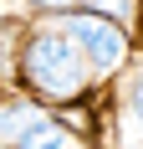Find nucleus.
I'll use <instances>...</instances> for the list:
<instances>
[{"label":"nucleus","mask_w":143,"mask_h":149,"mask_svg":"<svg viewBox=\"0 0 143 149\" xmlns=\"http://www.w3.org/2000/svg\"><path fill=\"white\" fill-rule=\"evenodd\" d=\"M15 149H82V144L67 134V123H61V118H41L26 139H21V144H15Z\"/></svg>","instance_id":"20e7f679"},{"label":"nucleus","mask_w":143,"mask_h":149,"mask_svg":"<svg viewBox=\"0 0 143 149\" xmlns=\"http://www.w3.org/2000/svg\"><path fill=\"white\" fill-rule=\"evenodd\" d=\"M36 10H51V15H72V10H87L92 0H31Z\"/></svg>","instance_id":"39448f33"},{"label":"nucleus","mask_w":143,"mask_h":149,"mask_svg":"<svg viewBox=\"0 0 143 149\" xmlns=\"http://www.w3.org/2000/svg\"><path fill=\"white\" fill-rule=\"evenodd\" d=\"M133 113H138V118H143V72L133 77Z\"/></svg>","instance_id":"423d86ee"},{"label":"nucleus","mask_w":143,"mask_h":149,"mask_svg":"<svg viewBox=\"0 0 143 149\" xmlns=\"http://www.w3.org/2000/svg\"><path fill=\"white\" fill-rule=\"evenodd\" d=\"M87 77H92V67H87L82 46L67 36L61 21L31 31L21 41V82L36 98H46V103H77L87 93Z\"/></svg>","instance_id":"f257e3e1"},{"label":"nucleus","mask_w":143,"mask_h":149,"mask_svg":"<svg viewBox=\"0 0 143 149\" xmlns=\"http://www.w3.org/2000/svg\"><path fill=\"white\" fill-rule=\"evenodd\" d=\"M41 118H51V113H41L31 98H10V103H0V144L15 149L31 129H36V123H41Z\"/></svg>","instance_id":"7ed1b4c3"},{"label":"nucleus","mask_w":143,"mask_h":149,"mask_svg":"<svg viewBox=\"0 0 143 149\" xmlns=\"http://www.w3.org/2000/svg\"><path fill=\"white\" fill-rule=\"evenodd\" d=\"M61 26H67V36L77 46H82V57H87V67H97V72H113V67H123L128 62V31L118 26L107 10H72V15H61Z\"/></svg>","instance_id":"f03ea898"}]
</instances>
